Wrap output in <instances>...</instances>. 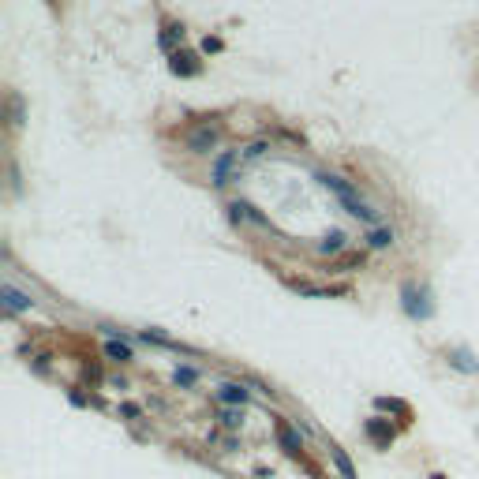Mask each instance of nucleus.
Segmentation results:
<instances>
[{
	"label": "nucleus",
	"mask_w": 479,
	"mask_h": 479,
	"mask_svg": "<svg viewBox=\"0 0 479 479\" xmlns=\"http://www.w3.org/2000/svg\"><path fill=\"white\" fill-rule=\"evenodd\" d=\"M314 180H319L326 191H333L337 199H341V206H345V210L352 214V217H359V221H371V225L378 221V210H375V206L363 199V195L356 191V183H352V180L337 176V172H326V169L314 172Z\"/></svg>",
	"instance_id": "obj_1"
},
{
	"label": "nucleus",
	"mask_w": 479,
	"mask_h": 479,
	"mask_svg": "<svg viewBox=\"0 0 479 479\" xmlns=\"http://www.w3.org/2000/svg\"><path fill=\"white\" fill-rule=\"evenodd\" d=\"M217 143H221V124H195L188 135H183V150L195 158H206L214 154Z\"/></svg>",
	"instance_id": "obj_2"
},
{
	"label": "nucleus",
	"mask_w": 479,
	"mask_h": 479,
	"mask_svg": "<svg viewBox=\"0 0 479 479\" xmlns=\"http://www.w3.org/2000/svg\"><path fill=\"white\" fill-rule=\"evenodd\" d=\"M244 161V154L240 150H221V154L214 158V165H210V183L214 188H228V183L236 180V165Z\"/></svg>",
	"instance_id": "obj_3"
},
{
	"label": "nucleus",
	"mask_w": 479,
	"mask_h": 479,
	"mask_svg": "<svg viewBox=\"0 0 479 479\" xmlns=\"http://www.w3.org/2000/svg\"><path fill=\"white\" fill-rule=\"evenodd\" d=\"M169 71H172V75H180V79H195V75L202 71L199 53H191V49H176V53H172V60H169Z\"/></svg>",
	"instance_id": "obj_4"
},
{
	"label": "nucleus",
	"mask_w": 479,
	"mask_h": 479,
	"mask_svg": "<svg viewBox=\"0 0 479 479\" xmlns=\"http://www.w3.org/2000/svg\"><path fill=\"white\" fill-rule=\"evenodd\" d=\"M401 296H405V311L412 314V319H427V314H431V303H427V292H423V289L405 285V289H401Z\"/></svg>",
	"instance_id": "obj_5"
},
{
	"label": "nucleus",
	"mask_w": 479,
	"mask_h": 479,
	"mask_svg": "<svg viewBox=\"0 0 479 479\" xmlns=\"http://www.w3.org/2000/svg\"><path fill=\"white\" fill-rule=\"evenodd\" d=\"M0 303H4V311H30L34 307V300L27 296V292H19L15 285H0Z\"/></svg>",
	"instance_id": "obj_6"
},
{
	"label": "nucleus",
	"mask_w": 479,
	"mask_h": 479,
	"mask_svg": "<svg viewBox=\"0 0 479 479\" xmlns=\"http://www.w3.org/2000/svg\"><path fill=\"white\" fill-rule=\"evenodd\" d=\"M367 438H371L378 450H389V442H394V427H389V419H378V416H371L367 419Z\"/></svg>",
	"instance_id": "obj_7"
},
{
	"label": "nucleus",
	"mask_w": 479,
	"mask_h": 479,
	"mask_svg": "<svg viewBox=\"0 0 479 479\" xmlns=\"http://www.w3.org/2000/svg\"><path fill=\"white\" fill-rule=\"evenodd\" d=\"M247 397H251V389H247L244 382H225L221 389H217V401H221V405H232V408H244Z\"/></svg>",
	"instance_id": "obj_8"
},
{
	"label": "nucleus",
	"mask_w": 479,
	"mask_h": 479,
	"mask_svg": "<svg viewBox=\"0 0 479 479\" xmlns=\"http://www.w3.org/2000/svg\"><path fill=\"white\" fill-rule=\"evenodd\" d=\"M158 46L169 49V53H176V46H183V23H169L165 30H161Z\"/></svg>",
	"instance_id": "obj_9"
},
{
	"label": "nucleus",
	"mask_w": 479,
	"mask_h": 479,
	"mask_svg": "<svg viewBox=\"0 0 479 479\" xmlns=\"http://www.w3.org/2000/svg\"><path fill=\"white\" fill-rule=\"evenodd\" d=\"M277 442H281V450H285L289 457H296L303 450V442H300V434L292 431V427H277Z\"/></svg>",
	"instance_id": "obj_10"
},
{
	"label": "nucleus",
	"mask_w": 479,
	"mask_h": 479,
	"mask_svg": "<svg viewBox=\"0 0 479 479\" xmlns=\"http://www.w3.org/2000/svg\"><path fill=\"white\" fill-rule=\"evenodd\" d=\"M105 356L113 359V363H127V359H132V345H124V341H105Z\"/></svg>",
	"instance_id": "obj_11"
},
{
	"label": "nucleus",
	"mask_w": 479,
	"mask_h": 479,
	"mask_svg": "<svg viewBox=\"0 0 479 479\" xmlns=\"http://www.w3.org/2000/svg\"><path fill=\"white\" fill-rule=\"evenodd\" d=\"M345 240H348V236L333 228V232H330V236H326L322 244H319V251H322V255H341V251H345Z\"/></svg>",
	"instance_id": "obj_12"
},
{
	"label": "nucleus",
	"mask_w": 479,
	"mask_h": 479,
	"mask_svg": "<svg viewBox=\"0 0 479 479\" xmlns=\"http://www.w3.org/2000/svg\"><path fill=\"white\" fill-rule=\"evenodd\" d=\"M367 244H371L375 251H382V247H394V228H371V232H367Z\"/></svg>",
	"instance_id": "obj_13"
},
{
	"label": "nucleus",
	"mask_w": 479,
	"mask_h": 479,
	"mask_svg": "<svg viewBox=\"0 0 479 479\" xmlns=\"http://www.w3.org/2000/svg\"><path fill=\"white\" fill-rule=\"evenodd\" d=\"M8 124H12V127L23 124V97H19L15 90L8 94Z\"/></svg>",
	"instance_id": "obj_14"
},
{
	"label": "nucleus",
	"mask_w": 479,
	"mask_h": 479,
	"mask_svg": "<svg viewBox=\"0 0 479 479\" xmlns=\"http://www.w3.org/2000/svg\"><path fill=\"white\" fill-rule=\"evenodd\" d=\"M330 457H333V464H337V472H341V479H359L356 468H352V461H348L341 450H330Z\"/></svg>",
	"instance_id": "obj_15"
},
{
	"label": "nucleus",
	"mask_w": 479,
	"mask_h": 479,
	"mask_svg": "<svg viewBox=\"0 0 479 479\" xmlns=\"http://www.w3.org/2000/svg\"><path fill=\"white\" fill-rule=\"evenodd\" d=\"M266 150H270L266 139H255V143H247V146H244V161H258V158L266 154Z\"/></svg>",
	"instance_id": "obj_16"
},
{
	"label": "nucleus",
	"mask_w": 479,
	"mask_h": 479,
	"mask_svg": "<svg viewBox=\"0 0 479 479\" xmlns=\"http://www.w3.org/2000/svg\"><path fill=\"white\" fill-rule=\"evenodd\" d=\"M195 378H199L195 367H176V371H172V382L176 386H195Z\"/></svg>",
	"instance_id": "obj_17"
},
{
	"label": "nucleus",
	"mask_w": 479,
	"mask_h": 479,
	"mask_svg": "<svg viewBox=\"0 0 479 479\" xmlns=\"http://www.w3.org/2000/svg\"><path fill=\"white\" fill-rule=\"evenodd\" d=\"M450 363L461 367V371H468V375L479 371V363H472V356H468V352H450Z\"/></svg>",
	"instance_id": "obj_18"
},
{
	"label": "nucleus",
	"mask_w": 479,
	"mask_h": 479,
	"mask_svg": "<svg viewBox=\"0 0 479 479\" xmlns=\"http://www.w3.org/2000/svg\"><path fill=\"white\" fill-rule=\"evenodd\" d=\"M221 46H225L221 38H210V34L202 38V53H221Z\"/></svg>",
	"instance_id": "obj_19"
},
{
	"label": "nucleus",
	"mask_w": 479,
	"mask_h": 479,
	"mask_svg": "<svg viewBox=\"0 0 479 479\" xmlns=\"http://www.w3.org/2000/svg\"><path fill=\"white\" fill-rule=\"evenodd\" d=\"M225 423H228V427H236V423H240V412H236V408L225 412Z\"/></svg>",
	"instance_id": "obj_20"
}]
</instances>
